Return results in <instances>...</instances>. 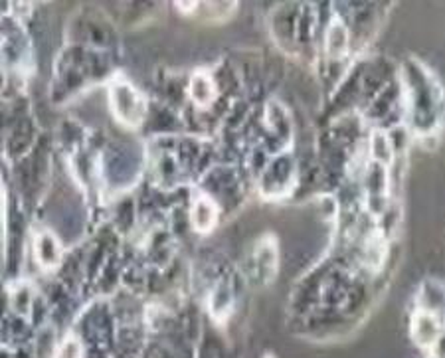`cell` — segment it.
I'll return each instance as SVG.
<instances>
[{"mask_svg": "<svg viewBox=\"0 0 445 358\" xmlns=\"http://www.w3.org/2000/svg\"><path fill=\"white\" fill-rule=\"evenodd\" d=\"M109 105H111V113L115 115V119L125 127L135 129L145 119V111H147L145 99L125 79H117L115 83H111Z\"/></svg>", "mask_w": 445, "mask_h": 358, "instance_id": "6da1fadb", "label": "cell"}, {"mask_svg": "<svg viewBox=\"0 0 445 358\" xmlns=\"http://www.w3.org/2000/svg\"><path fill=\"white\" fill-rule=\"evenodd\" d=\"M218 220V208L214 202L206 196H200L198 200H195L192 204V216H190V222L195 226L196 232L200 234H206L210 232Z\"/></svg>", "mask_w": 445, "mask_h": 358, "instance_id": "7a4b0ae2", "label": "cell"}, {"mask_svg": "<svg viewBox=\"0 0 445 358\" xmlns=\"http://www.w3.org/2000/svg\"><path fill=\"white\" fill-rule=\"evenodd\" d=\"M411 335L418 340V345H422V347L434 345L437 336H439V325H437L434 315L423 313V311L416 315L414 323H411Z\"/></svg>", "mask_w": 445, "mask_h": 358, "instance_id": "3957f363", "label": "cell"}, {"mask_svg": "<svg viewBox=\"0 0 445 358\" xmlns=\"http://www.w3.org/2000/svg\"><path fill=\"white\" fill-rule=\"evenodd\" d=\"M190 97L200 107H206L216 99V85L208 74L198 71L192 76V79H190Z\"/></svg>", "mask_w": 445, "mask_h": 358, "instance_id": "277c9868", "label": "cell"}, {"mask_svg": "<svg viewBox=\"0 0 445 358\" xmlns=\"http://www.w3.org/2000/svg\"><path fill=\"white\" fill-rule=\"evenodd\" d=\"M36 258L40 266L44 268H54L59 261V244L52 234H40L36 240Z\"/></svg>", "mask_w": 445, "mask_h": 358, "instance_id": "5b68a950", "label": "cell"}, {"mask_svg": "<svg viewBox=\"0 0 445 358\" xmlns=\"http://www.w3.org/2000/svg\"><path fill=\"white\" fill-rule=\"evenodd\" d=\"M327 50L332 57H343L348 50V30L341 20H332L327 34Z\"/></svg>", "mask_w": 445, "mask_h": 358, "instance_id": "8992f818", "label": "cell"}, {"mask_svg": "<svg viewBox=\"0 0 445 358\" xmlns=\"http://www.w3.org/2000/svg\"><path fill=\"white\" fill-rule=\"evenodd\" d=\"M275 268V246L271 244V240H263L255 247L253 254V269L255 275H269Z\"/></svg>", "mask_w": 445, "mask_h": 358, "instance_id": "52a82bcc", "label": "cell"}, {"mask_svg": "<svg viewBox=\"0 0 445 358\" xmlns=\"http://www.w3.org/2000/svg\"><path fill=\"white\" fill-rule=\"evenodd\" d=\"M62 358H81V347L76 343V340H69V343L64 345Z\"/></svg>", "mask_w": 445, "mask_h": 358, "instance_id": "ba28073f", "label": "cell"}, {"mask_svg": "<svg viewBox=\"0 0 445 358\" xmlns=\"http://www.w3.org/2000/svg\"><path fill=\"white\" fill-rule=\"evenodd\" d=\"M265 358H275V357H269V354H267V357H265Z\"/></svg>", "mask_w": 445, "mask_h": 358, "instance_id": "9c48e42d", "label": "cell"}]
</instances>
